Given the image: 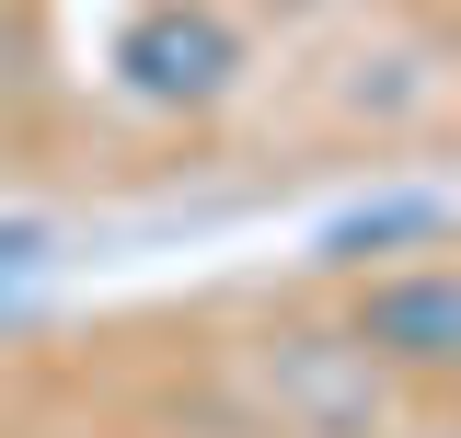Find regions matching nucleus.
I'll return each instance as SVG.
<instances>
[{
  "label": "nucleus",
  "mask_w": 461,
  "mask_h": 438,
  "mask_svg": "<svg viewBox=\"0 0 461 438\" xmlns=\"http://www.w3.org/2000/svg\"><path fill=\"white\" fill-rule=\"evenodd\" d=\"M104 69L139 105H162V115H208L230 81H242V35H230L220 0H139V12L115 23Z\"/></svg>",
  "instance_id": "nucleus-1"
},
{
  "label": "nucleus",
  "mask_w": 461,
  "mask_h": 438,
  "mask_svg": "<svg viewBox=\"0 0 461 438\" xmlns=\"http://www.w3.org/2000/svg\"><path fill=\"white\" fill-rule=\"evenodd\" d=\"M346 346L403 381H461V266H381L346 312Z\"/></svg>",
  "instance_id": "nucleus-2"
},
{
  "label": "nucleus",
  "mask_w": 461,
  "mask_h": 438,
  "mask_svg": "<svg viewBox=\"0 0 461 438\" xmlns=\"http://www.w3.org/2000/svg\"><path fill=\"white\" fill-rule=\"evenodd\" d=\"M450 231V208L438 196H369V208H346V219H323V266H369V254H403V242H438Z\"/></svg>",
  "instance_id": "nucleus-3"
}]
</instances>
